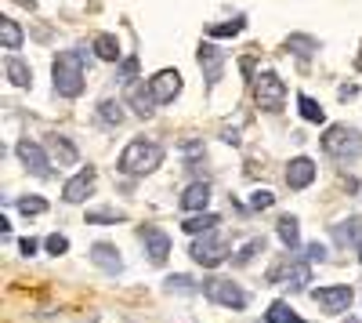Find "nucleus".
Returning a JSON list of instances; mask_svg holds the SVG:
<instances>
[{"label": "nucleus", "mask_w": 362, "mask_h": 323, "mask_svg": "<svg viewBox=\"0 0 362 323\" xmlns=\"http://www.w3.org/2000/svg\"><path fill=\"white\" fill-rule=\"evenodd\" d=\"M131 106H134L138 116H153V109H156L153 87H148V84H131Z\"/></svg>", "instance_id": "nucleus-18"}, {"label": "nucleus", "mask_w": 362, "mask_h": 323, "mask_svg": "<svg viewBox=\"0 0 362 323\" xmlns=\"http://www.w3.org/2000/svg\"><path fill=\"white\" fill-rule=\"evenodd\" d=\"M167 287H170V290H174V287H177V290H192L189 276H170V280H167Z\"/></svg>", "instance_id": "nucleus-37"}, {"label": "nucleus", "mask_w": 362, "mask_h": 323, "mask_svg": "<svg viewBox=\"0 0 362 323\" xmlns=\"http://www.w3.org/2000/svg\"><path fill=\"white\" fill-rule=\"evenodd\" d=\"M18 211H22L25 218H29V215H44V211H47V200H44V196H22V200H18Z\"/></svg>", "instance_id": "nucleus-30"}, {"label": "nucleus", "mask_w": 362, "mask_h": 323, "mask_svg": "<svg viewBox=\"0 0 362 323\" xmlns=\"http://www.w3.org/2000/svg\"><path fill=\"white\" fill-rule=\"evenodd\" d=\"M218 215H210V211H203V215H192V218H185L181 222V229L185 232H192V237H199V232H214L218 229Z\"/></svg>", "instance_id": "nucleus-22"}, {"label": "nucleus", "mask_w": 362, "mask_h": 323, "mask_svg": "<svg viewBox=\"0 0 362 323\" xmlns=\"http://www.w3.org/2000/svg\"><path fill=\"white\" fill-rule=\"evenodd\" d=\"M124 215L119 211H95V215H87V222H98V225H112V222H119Z\"/></svg>", "instance_id": "nucleus-33"}, {"label": "nucleus", "mask_w": 362, "mask_h": 323, "mask_svg": "<svg viewBox=\"0 0 362 323\" xmlns=\"http://www.w3.org/2000/svg\"><path fill=\"white\" fill-rule=\"evenodd\" d=\"M276 203V193H268V189H257L254 196H250V208L254 211H264V208H272Z\"/></svg>", "instance_id": "nucleus-32"}, {"label": "nucleus", "mask_w": 362, "mask_h": 323, "mask_svg": "<svg viewBox=\"0 0 362 323\" xmlns=\"http://www.w3.org/2000/svg\"><path fill=\"white\" fill-rule=\"evenodd\" d=\"M264 323H300V316L290 309V302H272L264 309Z\"/></svg>", "instance_id": "nucleus-24"}, {"label": "nucleus", "mask_w": 362, "mask_h": 323, "mask_svg": "<svg viewBox=\"0 0 362 323\" xmlns=\"http://www.w3.org/2000/svg\"><path fill=\"white\" fill-rule=\"evenodd\" d=\"M95 55L102 58V62H119V55H124V51H119V40L112 33H98L95 37Z\"/></svg>", "instance_id": "nucleus-20"}, {"label": "nucleus", "mask_w": 362, "mask_h": 323, "mask_svg": "<svg viewBox=\"0 0 362 323\" xmlns=\"http://www.w3.org/2000/svg\"><path fill=\"white\" fill-rule=\"evenodd\" d=\"M312 302L326 312V316H341L351 309V287L348 283H334V287H315Z\"/></svg>", "instance_id": "nucleus-7"}, {"label": "nucleus", "mask_w": 362, "mask_h": 323, "mask_svg": "<svg viewBox=\"0 0 362 323\" xmlns=\"http://www.w3.org/2000/svg\"><path fill=\"white\" fill-rule=\"evenodd\" d=\"M297 109H300V116H305L308 124H322V120H326L322 106H319L315 98H308V95H297Z\"/></svg>", "instance_id": "nucleus-27"}, {"label": "nucleus", "mask_w": 362, "mask_h": 323, "mask_svg": "<svg viewBox=\"0 0 362 323\" xmlns=\"http://www.w3.org/2000/svg\"><path fill=\"white\" fill-rule=\"evenodd\" d=\"M243 29H247V18L235 15L232 22H214V26H206V37H210V40H218V37H239Z\"/></svg>", "instance_id": "nucleus-21"}, {"label": "nucleus", "mask_w": 362, "mask_h": 323, "mask_svg": "<svg viewBox=\"0 0 362 323\" xmlns=\"http://www.w3.org/2000/svg\"><path fill=\"white\" fill-rule=\"evenodd\" d=\"M279 240L290 247V251H297L300 247V225H297V218H279Z\"/></svg>", "instance_id": "nucleus-26"}, {"label": "nucleus", "mask_w": 362, "mask_h": 323, "mask_svg": "<svg viewBox=\"0 0 362 323\" xmlns=\"http://www.w3.org/2000/svg\"><path fill=\"white\" fill-rule=\"evenodd\" d=\"M0 37H4V47H22V40H25V33H22V26L15 22V18H0Z\"/></svg>", "instance_id": "nucleus-25"}, {"label": "nucleus", "mask_w": 362, "mask_h": 323, "mask_svg": "<svg viewBox=\"0 0 362 323\" xmlns=\"http://www.w3.org/2000/svg\"><path fill=\"white\" fill-rule=\"evenodd\" d=\"M47 153L58 160V167H69V164H76V160H80L76 145H73L69 138H62V135H51V138H47Z\"/></svg>", "instance_id": "nucleus-17"}, {"label": "nucleus", "mask_w": 362, "mask_h": 323, "mask_svg": "<svg viewBox=\"0 0 362 323\" xmlns=\"http://www.w3.org/2000/svg\"><path fill=\"white\" fill-rule=\"evenodd\" d=\"M257 251H264V237H254V240H250L243 251H239V254H235V266H247V261H250Z\"/></svg>", "instance_id": "nucleus-31"}, {"label": "nucleus", "mask_w": 362, "mask_h": 323, "mask_svg": "<svg viewBox=\"0 0 362 323\" xmlns=\"http://www.w3.org/2000/svg\"><path fill=\"white\" fill-rule=\"evenodd\" d=\"M4 73H8V80L15 84V87H29L33 84V69H29L18 55H8V62H4Z\"/></svg>", "instance_id": "nucleus-19"}, {"label": "nucleus", "mask_w": 362, "mask_h": 323, "mask_svg": "<svg viewBox=\"0 0 362 323\" xmlns=\"http://www.w3.org/2000/svg\"><path fill=\"white\" fill-rule=\"evenodd\" d=\"M98 120H102V124H109V128H116V124H124V109H119V102L105 98V102L98 106Z\"/></svg>", "instance_id": "nucleus-28"}, {"label": "nucleus", "mask_w": 362, "mask_h": 323, "mask_svg": "<svg viewBox=\"0 0 362 323\" xmlns=\"http://www.w3.org/2000/svg\"><path fill=\"white\" fill-rule=\"evenodd\" d=\"M90 193H95V167H83V171H76L73 178L66 182V189H62L66 203H83Z\"/></svg>", "instance_id": "nucleus-12"}, {"label": "nucleus", "mask_w": 362, "mask_h": 323, "mask_svg": "<svg viewBox=\"0 0 362 323\" xmlns=\"http://www.w3.org/2000/svg\"><path fill=\"white\" fill-rule=\"evenodd\" d=\"M18 4H25V8H33V0H18Z\"/></svg>", "instance_id": "nucleus-40"}, {"label": "nucleus", "mask_w": 362, "mask_h": 323, "mask_svg": "<svg viewBox=\"0 0 362 323\" xmlns=\"http://www.w3.org/2000/svg\"><path fill=\"white\" fill-rule=\"evenodd\" d=\"M160 164H163V145L145 142V138H134L116 160V167L124 174H131V178H145V174H153Z\"/></svg>", "instance_id": "nucleus-1"}, {"label": "nucleus", "mask_w": 362, "mask_h": 323, "mask_svg": "<svg viewBox=\"0 0 362 323\" xmlns=\"http://www.w3.org/2000/svg\"><path fill=\"white\" fill-rule=\"evenodd\" d=\"M254 102L264 113H279L286 106V84L276 69H264V73L254 76Z\"/></svg>", "instance_id": "nucleus-4"}, {"label": "nucleus", "mask_w": 362, "mask_h": 323, "mask_svg": "<svg viewBox=\"0 0 362 323\" xmlns=\"http://www.w3.org/2000/svg\"><path fill=\"white\" fill-rule=\"evenodd\" d=\"M90 261H95L102 273H109V276H116L119 269H124V258H119V251L112 244H95L90 247Z\"/></svg>", "instance_id": "nucleus-14"}, {"label": "nucleus", "mask_w": 362, "mask_h": 323, "mask_svg": "<svg viewBox=\"0 0 362 323\" xmlns=\"http://www.w3.org/2000/svg\"><path fill=\"white\" fill-rule=\"evenodd\" d=\"M329 237H334V244H341V247L358 244V237H362V218H358V215H351V218L334 222V229H329Z\"/></svg>", "instance_id": "nucleus-16"}, {"label": "nucleus", "mask_w": 362, "mask_h": 323, "mask_svg": "<svg viewBox=\"0 0 362 323\" xmlns=\"http://www.w3.org/2000/svg\"><path fill=\"white\" fill-rule=\"evenodd\" d=\"M355 69H362V55H358V62H355Z\"/></svg>", "instance_id": "nucleus-41"}, {"label": "nucleus", "mask_w": 362, "mask_h": 323, "mask_svg": "<svg viewBox=\"0 0 362 323\" xmlns=\"http://www.w3.org/2000/svg\"><path fill=\"white\" fill-rule=\"evenodd\" d=\"M315 182V164L308 157H293L286 167V186L290 189H308Z\"/></svg>", "instance_id": "nucleus-13"}, {"label": "nucleus", "mask_w": 362, "mask_h": 323, "mask_svg": "<svg viewBox=\"0 0 362 323\" xmlns=\"http://www.w3.org/2000/svg\"><path fill=\"white\" fill-rule=\"evenodd\" d=\"M322 153L348 160V157H362V135L348 124H329L322 135Z\"/></svg>", "instance_id": "nucleus-3"}, {"label": "nucleus", "mask_w": 362, "mask_h": 323, "mask_svg": "<svg viewBox=\"0 0 362 323\" xmlns=\"http://www.w3.org/2000/svg\"><path fill=\"white\" fill-rule=\"evenodd\" d=\"M189 254H192L196 266L214 269V266H221V261L228 258V244H225L221 232H203V237H196V240H192Z\"/></svg>", "instance_id": "nucleus-5"}, {"label": "nucleus", "mask_w": 362, "mask_h": 323, "mask_svg": "<svg viewBox=\"0 0 362 323\" xmlns=\"http://www.w3.org/2000/svg\"><path fill=\"white\" fill-rule=\"evenodd\" d=\"M134 73H138V58H124V66H119V80H127V84H131Z\"/></svg>", "instance_id": "nucleus-35"}, {"label": "nucleus", "mask_w": 362, "mask_h": 323, "mask_svg": "<svg viewBox=\"0 0 362 323\" xmlns=\"http://www.w3.org/2000/svg\"><path fill=\"white\" fill-rule=\"evenodd\" d=\"M18 247H22V254H37V240H33V237H25Z\"/></svg>", "instance_id": "nucleus-38"}, {"label": "nucleus", "mask_w": 362, "mask_h": 323, "mask_svg": "<svg viewBox=\"0 0 362 323\" xmlns=\"http://www.w3.org/2000/svg\"><path fill=\"white\" fill-rule=\"evenodd\" d=\"M15 153H18L22 167H25V171H33L37 178H47V174H51V157H47V149H44L40 142H29V138H22V142L15 145Z\"/></svg>", "instance_id": "nucleus-8"}, {"label": "nucleus", "mask_w": 362, "mask_h": 323, "mask_svg": "<svg viewBox=\"0 0 362 323\" xmlns=\"http://www.w3.org/2000/svg\"><path fill=\"white\" fill-rule=\"evenodd\" d=\"M308 280H312V266H308V261H293L286 283H290L293 290H300V287H308Z\"/></svg>", "instance_id": "nucleus-29"}, {"label": "nucleus", "mask_w": 362, "mask_h": 323, "mask_svg": "<svg viewBox=\"0 0 362 323\" xmlns=\"http://www.w3.org/2000/svg\"><path fill=\"white\" fill-rule=\"evenodd\" d=\"M203 295L214 305H225V309H247V290L228 276H210L203 283Z\"/></svg>", "instance_id": "nucleus-6"}, {"label": "nucleus", "mask_w": 362, "mask_h": 323, "mask_svg": "<svg viewBox=\"0 0 362 323\" xmlns=\"http://www.w3.org/2000/svg\"><path fill=\"white\" fill-rule=\"evenodd\" d=\"M221 138H225V142H232V145H235V142H239V135H235V131H232V128H225V135H221Z\"/></svg>", "instance_id": "nucleus-39"}, {"label": "nucleus", "mask_w": 362, "mask_h": 323, "mask_svg": "<svg viewBox=\"0 0 362 323\" xmlns=\"http://www.w3.org/2000/svg\"><path fill=\"white\" fill-rule=\"evenodd\" d=\"M326 258V247L315 240V244H308V261H322Z\"/></svg>", "instance_id": "nucleus-36"}, {"label": "nucleus", "mask_w": 362, "mask_h": 323, "mask_svg": "<svg viewBox=\"0 0 362 323\" xmlns=\"http://www.w3.org/2000/svg\"><path fill=\"white\" fill-rule=\"evenodd\" d=\"M196 62H199V69H203V76H206V87H214V84L221 80V69H225V51H221L214 40H206V44H199V51H196Z\"/></svg>", "instance_id": "nucleus-9"}, {"label": "nucleus", "mask_w": 362, "mask_h": 323, "mask_svg": "<svg viewBox=\"0 0 362 323\" xmlns=\"http://www.w3.org/2000/svg\"><path fill=\"white\" fill-rule=\"evenodd\" d=\"M181 211H192V215H203L206 203H210V186L206 182H192L185 193H181Z\"/></svg>", "instance_id": "nucleus-15"}, {"label": "nucleus", "mask_w": 362, "mask_h": 323, "mask_svg": "<svg viewBox=\"0 0 362 323\" xmlns=\"http://www.w3.org/2000/svg\"><path fill=\"white\" fill-rule=\"evenodd\" d=\"M148 87H153V98L156 106H167L181 95V73L177 69H160L153 80H148Z\"/></svg>", "instance_id": "nucleus-11"}, {"label": "nucleus", "mask_w": 362, "mask_h": 323, "mask_svg": "<svg viewBox=\"0 0 362 323\" xmlns=\"http://www.w3.org/2000/svg\"><path fill=\"white\" fill-rule=\"evenodd\" d=\"M358 261H362V244H358Z\"/></svg>", "instance_id": "nucleus-42"}, {"label": "nucleus", "mask_w": 362, "mask_h": 323, "mask_svg": "<svg viewBox=\"0 0 362 323\" xmlns=\"http://www.w3.org/2000/svg\"><path fill=\"white\" fill-rule=\"evenodd\" d=\"M51 80H54V91L62 95V98H76L83 91V84H87V73H83V58L80 51H62L54 58V66H51Z\"/></svg>", "instance_id": "nucleus-2"}, {"label": "nucleus", "mask_w": 362, "mask_h": 323, "mask_svg": "<svg viewBox=\"0 0 362 323\" xmlns=\"http://www.w3.org/2000/svg\"><path fill=\"white\" fill-rule=\"evenodd\" d=\"M286 47H290L297 58H312V55L319 51V40L308 37V33H290V37H286Z\"/></svg>", "instance_id": "nucleus-23"}, {"label": "nucleus", "mask_w": 362, "mask_h": 323, "mask_svg": "<svg viewBox=\"0 0 362 323\" xmlns=\"http://www.w3.org/2000/svg\"><path fill=\"white\" fill-rule=\"evenodd\" d=\"M47 251H51V254H66V251H69V240L54 232V237H47Z\"/></svg>", "instance_id": "nucleus-34"}, {"label": "nucleus", "mask_w": 362, "mask_h": 323, "mask_svg": "<svg viewBox=\"0 0 362 323\" xmlns=\"http://www.w3.org/2000/svg\"><path fill=\"white\" fill-rule=\"evenodd\" d=\"M141 244H145V254H148V261L153 266H163L167 261V254H170V237L163 229H156V225H141Z\"/></svg>", "instance_id": "nucleus-10"}]
</instances>
